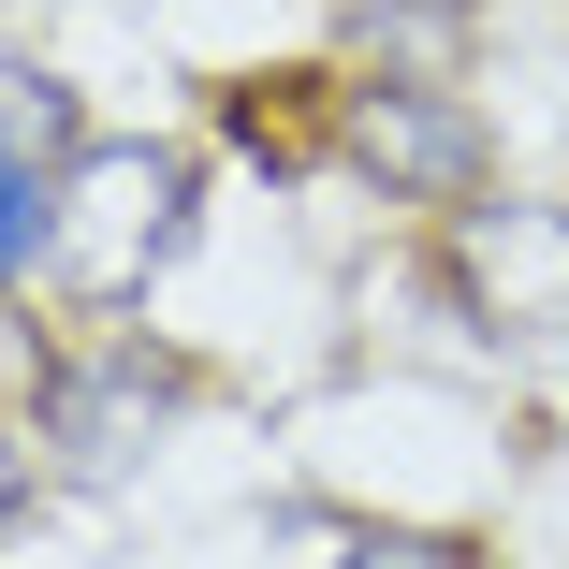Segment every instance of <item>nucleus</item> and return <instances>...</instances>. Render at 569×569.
Wrapping results in <instances>:
<instances>
[{
    "label": "nucleus",
    "mask_w": 569,
    "mask_h": 569,
    "mask_svg": "<svg viewBox=\"0 0 569 569\" xmlns=\"http://www.w3.org/2000/svg\"><path fill=\"white\" fill-rule=\"evenodd\" d=\"M438 292L482 321V351L569 380V204H482L468 190L438 234Z\"/></svg>",
    "instance_id": "f257e3e1"
},
{
    "label": "nucleus",
    "mask_w": 569,
    "mask_h": 569,
    "mask_svg": "<svg viewBox=\"0 0 569 569\" xmlns=\"http://www.w3.org/2000/svg\"><path fill=\"white\" fill-rule=\"evenodd\" d=\"M176 234H190L176 147H88V161L59 176V249H44V263L73 278V307H132Z\"/></svg>",
    "instance_id": "f03ea898"
},
{
    "label": "nucleus",
    "mask_w": 569,
    "mask_h": 569,
    "mask_svg": "<svg viewBox=\"0 0 569 569\" xmlns=\"http://www.w3.org/2000/svg\"><path fill=\"white\" fill-rule=\"evenodd\" d=\"M176 409H190L176 351H132V336H88V351L44 366V452H59L73 482H132Z\"/></svg>",
    "instance_id": "7ed1b4c3"
},
{
    "label": "nucleus",
    "mask_w": 569,
    "mask_h": 569,
    "mask_svg": "<svg viewBox=\"0 0 569 569\" xmlns=\"http://www.w3.org/2000/svg\"><path fill=\"white\" fill-rule=\"evenodd\" d=\"M336 161H351L380 204H468L482 190V118L438 73H380V88L336 102Z\"/></svg>",
    "instance_id": "20e7f679"
},
{
    "label": "nucleus",
    "mask_w": 569,
    "mask_h": 569,
    "mask_svg": "<svg viewBox=\"0 0 569 569\" xmlns=\"http://www.w3.org/2000/svg\"><path fill=\"white\" fill-rule=\"evenodd\" d=\"M0 161H30V176H73V161H88L73 88H59V73H30V59H0Z\"/></svg>",
    "instance_id": "39448f33"
},
{
    "label": "nucleus",
    "mask_w": 569,
    "mask_h": 569,
    "mask_svg": "<svg viewBox=\"0 0 569 569\" xmlns=\"http://www.w3.org/2000/svg\"><path fill=\"white\" fill-rule=\"evenodd\" d=\"M59 249V176H30V161H0V278H30Z\"/></svg>",
    "instance_id": "423d86ee"
},
{
    "label": "nucleus",
    "mask_w": 569,
    "mask_h": 569,
    "mask_svg": "<svg viewBox=\"0 0 569 569\" xmlns=\"http://www.w3.org/2000/svg\"><path fill=\"white\" fill-rule=\"evenodd\" d=\"M336 569H482L468 540H423V526H380V540H351Z\"/></svg>",
    "instance_id": "0eeeda50"
},
{
    "label": "nucleus",
    "mask_w": 569,
    "mask_h": 569,
    "mask_svg": "<svg viewBox=\"0 0 569 569\" xmlns=\"http://www.w3.org/2000/svg\"><path fill=\"white\" fill-rule=\"evenodd\" d=\"M16 497H30V468H16V438H0V526H16Z\"/></svg>",
    "instance_id": "6e6552de"
}]
</instances>
